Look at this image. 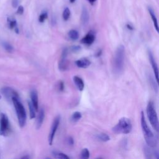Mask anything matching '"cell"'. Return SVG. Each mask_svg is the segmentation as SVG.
Returning <instances> with one entry per match:
<instances>
[{
	"mask_svg": "<svg viewBox=\"0 0 159 159\" xmlns=\"http://www.w3.org/2000/svg\"><path fill=\"white\" fill-rule=\"evenodd\" d=\"M1 93L6 97V98L9 101H12V99L14 97L19 98L18 93L14 89H13L12 88H11L10 87L2 88L1 89Z\"/></svg>",
	"mask_w": 159,
	"mask_h": 159,
	"instance_id": "ba28073f",
	"label": "cell"
},
{
	"mask_svg": "<svg viewBox=\"0 0 159 159\" xmlns=\"http://www.w3.org/2000/svg\"><path fill=\"white\" fill-rule=\"evenodd\" d=\"M132 129L130 120L127 117L120 118L117 124L112 127V131L116 134H129Z\"/></svg>",
	"mask_w": 159,
	"mask_h": 159,
	"instance_id": "277c9868",
	"label": "cell"
},
{
	"mask_svg": "<svg viewBox=\"0 0 159 159\" xmlns=\"http://www.w3.org/2000/svg\"><path fill=\"white\" fill-rule=\"evenodd\" d=\"M87 1L89 2V4H90L93 5V4H94V2H96V0H87Z\"/></svg>",
	"mask_w": 159,
	"mask_h": 159,
	"instance_id": "8d00e7d4",
	"label": "cell"
},
{
	"mask_svg": "<svg viewBox=\"0 0 159 159\" xmlns=\"http://www.w3.org/2000/svg\"><path fill=\"white\" fill-rule=\"evenodd\" d=\"M81 157L84 159L88 158L89 157V152L88 148H84L82 150V151L81 152Z\"/></svg>",
	"mask_w": 159,
	"mask_h": 159,
	"instance_id": "f1b7e54d",
	"label": "cell"
},
{
	"mask_svg": "<svg viewBox=\"0 0 159 159\" xmlns=\"http://www.w3.org/2000/svg\"><path fill=\"white\" fill-rule=\"evenodd\" d=\"M148 80L150 81V85L152 86V88L153 89V90L156 92V93H158V84H157V82H155V80H153V78L150 75L148 76Z\"/></svg>",
	"mask_w": 159,
	"mask_h": 159,
	"instance_id": "d4e9b609",
	"label": "cell"
},
{
	"mask_svg": "<svg viewBox=\"0 0 159 159\" xmlns=\"http://www.w3.org/2000/svg\"><path fill=\"white\" fill-rule=\"evenodd\" d=\"M70 14H71V12L70 10L68 7H65L63 11V14H62V17L63 19L65 21H66L69 19L70 17Z\"/></svg>",
	"mask_w": 159,
	"mask_h": 159,
	"instance_id": "484cf974",
	"label": "cell"
},
{
	"mask_svg": "<svg viewBox=\"0 0 159 159\" xmlns=\"http://www.w3.org/2000/svg\"><path fill=\"white\" fill-rule=\"evenodd\" d=\"M44 117H45V111H44V109L42 107L40 109L38 116L37 117V120H36L37 129H39L41 127L44 120Z\"/></svg>",
	"mask_w": 159,
	"mask_h": 159,
	"instance_id": "5bb4252c",
	"label": "cell"
},
{
	"mask_svg": "<svg viewBox=\"0 0 159 159\" xmlns=\"http://www.w3.org/2000/svg\"><path fill=\"white\" fill-rule=\"evenodd\" d=\"M66 141H67V143L68 145H73V143H74V140H73V139L71 137H68L66 139Z\"/></svg>",
	"mask_w": 159,
	"mask_h": 159,
	"instance_id": "d6a6232c",
	"label": "cell"
},
{
	"mask_svg": "<svg viewBox=\"0 0 159 159\" xmlns=\"http://www.w3.org/2000/svg\"><path fill=\"white\" fill-rule=\"evenodd\" d=\"M2 45L3 46L4 48L9 53H11L14 51V47L9 43L7 42H2Z\"/></svg>",
	"mask_w": 159,
	"mask_h": 159,
	"instance_id": "4316f807",
	"label": "cell"
},
{
	"mask_svg": "<svg viewBox=\"0 0 159 159\" xmlns=\"http://www.w3.org/2000/svg\"><path fill=\"white\" fill-rule=\"evenodd\" d=\"M12 102L13 103V105L14 106V108L16 112L19 126L20 127H23L25 125L26 119H27L25 109L23 104L20 101L19 98L14 97L12 99Z\"/></svg>",
	"mask_w": 159,
	"mask_h": 159,
	"instance_id": "3957f363",
	"label": "cell"
},
{
	"mask_svg": "<svg viewBox=\"0 0 159 159\" xmlns=\"http://www.w3.org/2000/svg\"><path fill=\"white\" fill-rule=\"evenodd\" d=\"M97 139L102 142H107L110 140L109 136L105 133H99L96 135Z\"/></svg>",
	"mask_w": 159,
	"mask_h": 159,
	"instance_id": "7402d4cb",
	"label": "cell"
},
{
	"mask_svg": "<svg viewBox=\"0 0 159 159\" xmlns=\"http://www.w3.org/2000/svg\"><path fill=\"white\" fill-rule=\"evenodd\" d=\"M1 94H0V99H1Z\"/></svg>",
	"mask_w": 159,
	"mask_h": 159,
	"instance_id": "ab89813d",
	"label": "cell"
},
{
	"mask_svg": "<svg viewBox=\"0 0 159 159\" xmlns=\"http://www.w3.org/2000/svg\"><path fill=\"white\" fill-rule=\"evenodd\" d=\"M147 115L148 118V120L153 127V128L157 131H158L159 129V123L158 119L157 116V113L156 112L154 104L152 101H149L147 106Z\"/></svg>",
	"mask_w": 159,
	"mask_h": 159,
	"instance_id": "5b68a950",
	"label": "cell"
},
{
	"mask_svg": "<svg viewBox=\"0 0 159 159\" xmlns=\"http://www.w3.org/2000/svg\"><path fill=\"white\" fill-rule=\"evenodd\" d=\"M101 53H102V51H101V50H99L96 52V53L95 54V57H98L101 56Z\"/></svg>",
	"mask_w": 159,
	"mask_h": 159,
	"instance_id": "d590c367",
	"label": "cell"
},
{
	"mask_svg": "<svg viewBox=\"0 0 159 159\" xmlns=\"http://www.w3.org/2000/svg\"><path fill=\"white\" fill-rule=\"evenodd\" d=\"M65 88V85H64V83L63 81H60L58 84V89L60 91H63L64 90Z\"/></svg>",
	"mask_w": 159,
	"mask_h": 159,
	"instance_id": "f546056e",
	"label": "cell"
},
{
	"mask_svg": "<svg viewBox=\"0 0 159 159\" xmlns=\"http://www.w3.org/2000/svg\"><path fill=\"white\" fill-rule=\"evenodd\" d=\"M148 55L149 60L150 61L152 67L153 72H154V75H155V76L156 81H157V82H158V68L157 63V62L155 60V58H154V57H153V54H152V53L150 50L148 51Z\"/></svg>",
	"mask_w": 159,
	"mask_h": 159,
	"instance_id": "30bf717a",
	"label": "cell"
},
{
	"mask_svg": "<svg viewBox=\"0 0 159 159\" xmlns=\"http://www.w3.org/2000/svg\"><path fill=\"white\" fill-rule=\"evenodd\" d=\"M144 153L145 157L147 158H151L153 157L155 158H159V153L157 150H152L150 148V147L149 146H145L144 147Z\"/></svg>",
	"mask_w": 159,
	"mask_h": 159,
	"instance_id": "7c38bea8",
	"label": "cell"
},
{
	"mask_svg": "<svg viewBox=\"0 0 159 159\" xmlns=\"http://www.w3.org/2000/svg\"><path fill=\"white\" fill-rule=\"evenodd\" d=\"M24 7L22 6H19L17 7V10L16 11V13L19 15H22L24 13Z\"/></svg>",
	"mask_w": 159,
	"mask_h": 159,
	"instance_id": "1f68e13d",
	"label": "cell"
},
{
	"mask_svg": "<svg viewBox=\"0 0 159 159\" xmlns=\"http://www.w3.org/2000/svg\"><path fill=\"white\" fill-rule=\"evenodd\" d=\"M48 17V13L47 12L45 11V12H42L40 16H39V22H43Z\"/></svg>",
	"mask_w": 159,
	"mask_h": 159,
	"instance_id": "83f0119b",
	"label": "cell"
},
{
	"mask_svg": "<svg viewBox=\"0 0 159 159\" xmlns=\"http://www.w3.org/2000/svg\"><path fill=\"white\" fill-rule=\"evenodd\" d=\"M75 64L78 68H86L91 65V61L86 58H82L75 61Z\"/></svg>",
	"mask_w": 159,
	"mask_h": 159,
	"instance_id": "9a60e30c",
	"label": "cell"
},
{
	"mask_svg": "<svg viewBox=\"0 0 159 159\" xmlns=\"http://www.w3.org/2000/svg\"><path fill=\"white\" fill-rule=\"evenodd\" d=\"M68 35L69 38L72 40H76L79 37L78 32L76 30H74V29H72V30H70L68 33Z\"/></svg>",
	"mask_w": 159,
	"mask_h": 159,
	"instance_id": "44dd1931",
	"label": "cell"
},
{
	"mask_svg": "<svg viewBox=\"0 0 159 159\" xmlns=\"http://www.w3.org/2000/svg\"><path fill=\"white\" fill-rule=\"evenodd\" d=\"M73 82L75 84L76 88L80 90V91H83L84 88V83L83 81V80L78 76H73Z\"/></svg>",
	"mask_w": 159,
	"mask_h": 159,
	"instance_id": "ac0fdd59",
	"label": "cell"
},
{
	"mask_svg": "<svg viewBox=\"0 0 159 159\" xmlns=\"http://www.w3.org/2000/svg\"><path fill=\"white\" fill-rule=\"evenodd\" d=\"M80 50H81V47L79 46V45L72 46L71 47V49H70V50L72 52H79Z\"/></svg>",
	"mask_w": 159,
	"mask_h": 159,
	"instance_id": "4dcf8cb0",
	"label": "cell"
},
{
	"mask_svg": "<svg viewBox=\"0 0 159 159\" xmlns=\"http://www.w3.org/2000/svg\"><path fill=\"white\" fill-rule=\"evenodd\" d=\"M95 38L96 37L94 32L91 30L88 33H87L84 37L81 39V43L87 45H90L94 42Z\"/></svg>",
	"mask_w": 159,
	"mask_h": 159,
	"instance_id": "8fae6325",
	"label": "cell"
},
{
	"mask_svg": "<svg viewBox=\"0 0 159 159\" xmlns=\"http://www.w3.org/2000/svg\"><path fill=\"white\" fill-rule=\"evenodd\" d=\"M126 27H127V28L128 29H129V30H134V27H133L131 24H126Z\"/></svg>",
	"mask_w": 159,
	"mask_h": 159,
	"instance_id": "e575fe53",
	"label": "cell"
},
{
	"mask_svg": "<svg viewBox=\"0 0 159 159\" xmlns=\"http://www.w3.org/2000/svg\"><path fill=\"white\" fill-rule=\"evenodd\" d=\"M28 106H29V114H30V118L34 119L35 117V109L34 108V106L32 105L31 101H28Z\"/></svg>",
	"mask_w": 159,
	"mask_h": 159,
	"instance_id": "603a6c76",
	"label": "cell"
},
{
	"mask_svg": "<svg viewBox=\"0 0 159 159\" xmlns=\"http://www.w3.org/2000/svg\"><path fill=\"white\" fill-rule=\"evenodd\" d=\"M125 58V48L124 45H119L114 54L112 60V69L116 75H120L124 69Z\"/></svg>",
	"mask_w": 159,
	"mask_h": 159,
	"instance_id": "6da1fadb",
	"label": "cell"
},
{
	"mask_svg": "<svg viewBox=\"0 0 159 159\" xmlns=\"http://www.w3.org/2000/svg\"><path fill=\"white\" fill-rule=\"evenodd\" d=\"M19 4V0H12V6L14 8H16Z\"/></svg>",
	"mask_w": 159,
	"mask_h": 159,
	"instance_id": "836d02e7",
	"label": "cell"
},
{
	"mask_svg": "<svg viewBox=\"0 0 159 159\" xmlns=\"http://www.w3.org/2000/svg\"><path fill=\"white\" fill-rule=\"evenodd\" d=\"M148 12L150 15V17L152 18V20L153 21V25H154V27L157 30V32H158V21H157V17L155 16V14L153 11V10L150 7H148Z\"/></svg>",
	"mask_w": 159,
	"mask_h": 159,
	"instance_id": "d6986e66",
	"label": "cell"
},
{
	"mask_svg": "<svg viewBox=\"0 0 159 159\" xmlns=\"http://www.w3.org/2000/svg\"><path fill=\"white\" fill-rule=\"evenodd\" d=\"M140 123H141V127H142V132H143V136H144V138H145V142H146L147 145L152 148L155 147L157 145V140L155 135L153 134V133L152 132V131L148 127V125L146 122L145 116H144L143 111L141 112Z\"/></svg>",
	"mask_w": 159,
	"mask_h": 159,
	"instance_id": "7a4b0ae2",
	"label": "cell"
},
{
	"mask_svg": "<svg viewBox=\"0 0 159 159\" xmlns=\"http://www.w3.org/2000/svg\"><path fill=\"white\" fill-rule=\"evenodd\" d=\"M30 99L31 102L35 109L36 111L39 109V100H38V93L35 89H32L30 91Z\"/></svg>",
	"mask_w": 159,
	"mask_h": 159,
	"instance_id": "4fadbf2b",
	"label": "cell"
},
{
	"mask_svg": "<svg viewBox=\"0 0 159 159\" xmlns=\"http://www.w3.org/2000/svg\"><path fill=\"white\" fill-rule=\"evenodd\" d=\"M67 55H68V49L67 48H65L61 53V58L58 63V69L60 71H65L67 69Z\"/></svg>",
	"mask_w": 159,
	"mask_h": 159,
	"instance_id": "9c48e42d",
	"label": "cell"
},
{
	"mask_svg": "<svg viewBox=\"0 0 159 159\" xmlns=\"http://www.w3.org/2000/svg\"><path fill=\"white\" fill-rule=\"evenodd\" d=\"M89 16L88 11L86 7H83L82 11H81V21L83 25H86L89 21Z\"/></svg>",
	"mask_w": 159,
	"mask_h": 159,
	"instance_id": "e0dca14e",
	"label": "cell"
},
{
	"mask_svg": "<svg viewBox=\"0 0 159 159\" xmlns=\"http://www.w3.org/2000/svg\"><path fill=\"white\" fill-rule=\"evenodd\" d=\"M22 158H30V157L28 156V155H26V156H24L22 157Z\"/></svg>",
	"mask_w": 159,
	"mask_h": 159,
	"instance_id": "74e56055",
	"label": "cell"
},
{
	"mask_svg": "<svg viewBox=\"0 0 159 159\" xmlns=\"http://www.w3.org/2000/svg\"><path fill=\"white\" fill-rule=\"evenodd\" d=\"M10 132V124L7 116L2 113L0 116V135L7 136Z\"/></svg>",
	"mask_w": 159,
	"mask_h": 159,
	"instance_id": "8992f818",
	"label": "cell"
},
{
	"mask_svg": "<svg viewBox=\"0 0 159 159\" xmlns=\"http://www.w3.org/2000/svg\"><path fill=\"white\" fill-rule=\"evenodd\" d=\"M81 117H82L81 113L80 112L76 111V112L73 113V114H72V116L71 117V120L72 122H76L78 121L79 120H80Z\"/></svg>",
	"mask_w": 159,
	"mask_h": 159,
	"instance_id": "cb8c5ba5",
	"label": "cell"
},
{
	"mask_svg": "<svg viewBox=\"0 0 159 159\" xmlns=\"http://www.w3.org/2000/svg\"><path fill=\"white\" fill-rule=\"evenodd\" d=\"M60 122V116H57L55 117V119L53 121V123H52V126H51L50 131L49 134H48V143H49L50 145H51L53 143V139H54L55 135L56 134V132L57 130V129L59 126Z\"/></svg>",
	"mask_w": 159,
	"mask_h": 159,
	"instance_id": "52a82bcc",
	"label": "cell"
},
{
	"mask_svg": "<svg viewBox=\"0 0 159 159\" xmlns=\"http://www.w3.org/2000/svg\"><path fill=\"white\" fill-rule=\"evenodd\" d=\"M69 1H70V2L71 3H73V2H75L76 0H69Z\"/></svg>",
	"mask_w": 159,
	"mask_h": 159,
	"instance_id": "f35d334b",
	"label": "cell"
},
{
	"mask_svg": "<svg viewBox=\"0 0 159 159\" xmlns=\"http://www.w3.org/2000/svg\"><path fill=\"white\" fill-rule=\"evenodd\" d=\"M52 154L53 157L56 158H61V159H69L70 158V157L68 156H67L66 154H65L61 152L57 151V150L52 151Z\"/></svg>",
	"mask_w": 159,
	"mask_h": 159,
	"instance_id": "ffe728a7",
	"label": "cell"
},
{
	"mask_svg": "<svg viewBox=\"0 0 159 159\" xmlns=\"http://www.w3.org/2000/svg\"><path fill=\"white\" fill-rule=\"evenodd\" d=\"M7 21L9 29H14L16 34H19V28L17 26V23L16 20L13 17H8L7 18Z\"/></svg>",
	"mask_w": 159,
	"mask_h": 159,
	"instance_id": "2e32d148",
	"label": "cell"
}]
</instances>
